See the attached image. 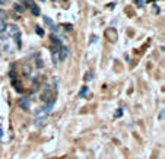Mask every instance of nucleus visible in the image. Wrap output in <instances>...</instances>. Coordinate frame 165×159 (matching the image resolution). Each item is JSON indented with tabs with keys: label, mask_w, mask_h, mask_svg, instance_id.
<instances>
[{
	"label": "nucleus",
	"mask_w": 165,
	"mask_h": 159,
	"mask_svg": "<svg viewBox=\"0 0 165 159\" xmlns=\"http://www.w3.org/2000/svg\"><path fill=\"white\" fill-rule=\"evenodd\" d=\"M5 35L6 37H12V38H16V37H19V27L18 25H15V23H6L5 25Z\"/></svg>",
	"instance_id": "obj_1"
},
{
	"label": "nucleus",
	"mask_w": 165,
	"mask_h": 159,
	"mask_svg": "<svg viewBox=\"0 0 165 159\" xmlns=\"http://www.w3.org/2000/svg\"><path fill=\"white\" fill-rule=\"evenodd\" d=\"M0 48L3 51H6V53H12V47H10L9 41H7V37L5 34H0Z\"/></svg>",
	"instance_id": "obj_2"
},
{
	"label": "nucleus",
	"mask_w": 165,
	"mask_h": 159,
	"mask_svg": "<svg viewBox=\"0 0 165 159\" xmlns=\"http://www.w3.org/2000/svg\"><path fill=\"white\" fill-rule=\"evenodd\" d=\"M67 51H69V50H67L64 45L60 47L59 53H57V54H59V59H60V60H64V59H66V57H67Z\"/></svg>",
	"instance_id": "obj_3"
},
{
	"label": "nucleus",
	"mask_w": 165,
	"mask_h": 159,
	"mask_svg": "<svg viewBox=\"0 0 165 159\" xmlns=\"http://www.w3.org/2000/svg\"><path fill=\"white\" fill-rule=\"evenodd\" d=\"M19 107L24 108V110H29V101L27 98H20L19 99Z\"/></svg>",
	"instance_id": "obj_4"
},
{
	"label": "nucleus",
	"mask_w": 165,
	"mask_h": 159,
	"mask_svg": "<svg viewBox=\"0 0 165 159\" xmlns=\"http://www.w3.org/2000/svg\"><path fill=\"white\" fill-rule=\"evenodd\" d=\"M13 9L16 10V12H19V13H24V12H25V6H24L22 3H15Z\"/></svg>",
	"instance_id": "obj_5"
},
{
	"label": "nucleus",
	"mask_w": 165,
	"mask_h": 159,
	"mask_svg": "<svg viewBox=\"0 0 165 159\" xmlns=\"http://www.w3.org/2000/svg\"><path fill=\"white\" fill-rule=\"evenodd\" d=\"M29 9H31V13H32L34 16H40V13H41V12H40V7L37 6L35 3H34V5L29 7Z\"/></svg>",
	"instance_id": "obj_6"
},
{
	"label": "nucleus",
	"mask_w": 165,
	"mask_h": 159,
	"mask_svg": "<svg viewBox=\"0 0 165 159\" xmlns=\"http://www.w3.org/2000/svg\"><path fill=\"white\" fill-rule=\"evenodd\" d=\"M35 32L38 34L40 37H44V29H42L41 27H35Z\"/></svg>",
	"instance_id": "obj_7"
},
{
	"label": "nucleus",
	"mask_w": 165,
	"mask_h": 159,
	"mask_svg": "<svg viewBox=\"0 0 165 159\" xmlns=\"http://www.w3.org/2000/svg\"><path fill=\"white\" fill-rule=\"evenodd\" d=\"M42 18H44V22H46L47 25H53V20L50 19L48 16H42Z\"/></svg>",
	"instance_id": "obj_8"
},
{
	"label": "nucleus",
	"mask_w": 165,
	"mask_h": 159,
	"mask_svg": "<svg viewBox=\"0 0 165 159\" xmlns=\"http://www.w3.org/2000/svg\"><path fill=\"white\" fill-rule=\"evenodd\" d=\"M5 25H6V23H5V20H0V34L5 32Z\"/></svg>",
	"instance_id": "obj_9"
},
{
	"label": "nucleus",
	"mask_w": 165,
	"mask_h": 159,
	"mask_svg": "<svg viewBox=\"0 0 165 159\" xmlns=\"http://www.w3.org/2000/svg\"><path fill=\"white\" fill-rule=\"evenodd\" d=\"M5 18H6V12L0 9V20H5Z\"/></svg>",
	"instance_id": "obj_10"
},
{
	"label": "nucleus",
	"mask_w": 165,
	"mask_h": 159,
	"mask_svg": "<svg viewBox=\"0 0 165 159\" xmlns=\"http://www.w3.org/2000/svg\"><path fill=\"white\" fill-rule=\"evenodd\" d=\"M16 45H18V48L22 47V42H20V35H19V37H16Z\"/></svg>",
	"instance_id": "obj_11"
},
{
	"label": "nucleus",
	"mask_w": 165,
	"mask_h": 159,
	"mask_svg": "<svg viewBox=\"0 0 165 159\" xmlns=\"http://www.w3.org/2000/svg\"><path fill=\"white\" fill-rule=\"evenodd\" d=\"M86 91H88V88H86V86H83V88H82V91H80V92H79V96H83V95H85V92H86Z\"/></svg>",
	"instance_id": "obj_12"
},
{
	"label": "nucleus",
	"mask_w": 165,
	"mask_h": 159,
	"mask_svg": "<svg viewBox=\"0 0 165 159\" xmlns=\"http://www.w3.org/2000/svg\"><path fill=\"white\" fill-rule=\"evenodd\" d=\"M134 3H136V5H139L140 7H142L143 5H145V2H143V0H134Z\"/></svg>",
	"instance_id": "obj_13"
},
{
	"label": "nucleus",
	"mask_w": 165,
	"mask_h": 159,
	"mask_svg": "<svg viewBox=\"0 0 165 159\" xmlns=\"http://www.w3.org/2000/svg\"><path fill=\"white\" fill-rule=\"evenodd\" d=\"M51 31H53V34H57V32H59V28L53 25V27H51Z\"/></svg>",
	"instance_id": "obj_14"
},
{
	"label": "nucleus",
	"mask_w": 165,
	"mask_h": 159,
	"mask_svg": "<svg viewBox=\"0 0 165 159\" xmlns=\"http://www.w3.org/2000/svg\"><path fill=\"white\" fill-rule=\"evenodd\" d=\"M92 79V73H86V80H91Z\"/></svg>",
	"instance_id": "obj_15"
},
{
	"label": "nucleus",
	"mask_w": 165,
	"mask_h": 159,
	"mask_svg": "<svg viewBox=\"0 0 165 159\" xmlns=\"http://www.w3.org/2000/svg\"><path fill=\"white\" fill-rule=\"evenodd\" d=\"M72 25H64V29H66V31H72Z\"/></svg>",
	"instance_id": "obj_16"
},
{
	"label": "nucleus",
	"mask_w": 165,
	"mask_h": 159,
	"mask_svg": "<svg viewBox=\"0 0 165 159\" xmlns=\"http://www.w3.org/2000/svg\"><path fill=\"white\" fill-rule=\"evenodd\" d=\"M25 73H27L28 76L31 74V70H29V67H28V66H25Z\"/></svg>",
	"instance_id": "obj_17"
},
{
	"label": "nucleus",
	"mask_w": 165,
	"mask_h": 159,
	"mask_svg": "<svg viewBox=\"0 0 165 159\" xmlns=\"http://www.w3.org/2000/svg\"><path fill=\"white\" fill-rule=\"evenodd\" d=\"M159 120H164V110H161V114H159Z\"/></svg>",
	"instance_id": "obj_18"
},
{
	"label": "nucleus",
	"mask_w": 165,
	"mask_h": 159,
	"mask_svg": "<svg viewBox=\"0 0 165 159\" xmlns=\"http://www.w3.org/2000/svg\"><path fill=\"white\" fill-rule=\"evenodd\" d=\"M121 111H123V110H117V113H116V117H120V115H121Z\"/></svg>",
	"instance_id": "obj_19"
},
{
	"label": "nucleus",
	"mask_w": 165,
	"mask_h": 159,
	"mask_svg": "<svg viewBox=\"0 0 165 159\" xmlns=\"http://www.w3.org/2000/svg\"><path fill=\"white\" fill-rule=\"evenodd\" d=\"M2 136H3V128L0 127V137H2Z\"/></svg>",
	"instance_id": "obj_20"
},
{
	"label": "nucleus",
	"mask_w": 165,
	"mask_h": 159,
	"mask_svg": "<svg viewBox=\"0 0 165 159\" xmlns=\"http://www.w3.org/2000/svg\"><path fill=\"white\" fill-rule=\"evenodd\" d=\"M41 2H46V0H41Z\"/></svg>",
	"instance_id": "obj_21"
}]
</instances>
